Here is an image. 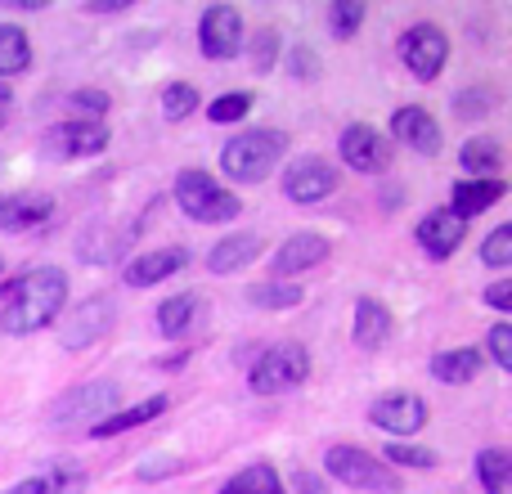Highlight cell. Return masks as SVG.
<instances>
[{
    "label": "cell",
    "mask_w": 512,
    "mask_h": 494,
    "mask_svg": "<svg viewBox=\"0 0 512 494\" xmlns=\"http://www.w3.org/2000/svg\"><path fill=\"white\" fill-rule=\"evenodd\" d=\"M90 14H113V9H126V0H90Z\"/></svg>",
    "instance_id": "f6af8a7d"
},
{
    "label": "cell",
    "mask_w": 512,
    "mask_h": 494,
    "mask_svg": "<svg viewBox=\"0 0 512 494\" xmlns=\"http://www.w3.org/2000/svg\"><path fill=\"white\" fill-rule=\"evenodd\" d=\"M198 45L207 59H234L243 50V14L234 5H212L198 23Z\"/></svg>",
    "instance_id": "8fae6325"
},
{
    "label": "cell",
    "mask_w": 512,
    "mask_h": 494,
    "mask_svg": "<svg viewBox=\"0 0 512 494\" xmlns=\"http://www.w3.org/2000/svg\"><path fill=\"white\" fill-rule=\"evenodd\" d=\"M45 486H50V494H77L81 486H86V472L72 468V463H54L50 477H45Z\"/></svg>",
    "instance_id": "e575fe53"
},
{
    "label": "cell",
    "mask_w": 512,
    "mask_h": 494,
    "mask_svg": "<svg viewBox=\"0 0 512 494\" xmlns=\"http://www.w3.org/2000/svg\"><path fill=\"white\" fill-rule=\"evenodd\" d=\"M283 153H288V135L274 131V126H265V131H243L239 140H230L221 149V171L230 180L256 185V180H265L279 167Z\"/></svg>",
    "instance_id": "7a4b0ae2"
},
{
    "label": "cell",
    "mask_w": 512,
    "mask_h": 494,
    "mask_svg": "<svg viewBox=\"0 0 512 494\" xmlns=\"http://www.w3.org/2000/svg\"><path fill=\"white\" fill-rule=\"evenodd\" d=\"M486 301H490L495 310H508V306H512V283H508V279H495V283L486 288Z\"/></svg>",
    "instance_id": "60d3db41"
},
{
    "label": "cell",
    "mask_w": 512,
    "mask_h": 494,
    "mask_svg": "<svg viewBox=\"0 0 512 494\" xmlns=\"http://www.w3.org/2000/svg\"><path fill=\"white\" fill-rule=\"evenodd\" d=\"M0 104H9V81H0Z\"/></svg>",
    "instance_id": "bcb514c9"
},
{
    "label": "cell",
    "mask_w": 512,
    "mask_h": 494,
    "mask_svg": "<svg viewBox=\"0 0 512 494\" xmlns=\"http://www.w3.org/2000/svg\"><path fill=\"white\" fill-rule=\"evenodd\" d=\"M256 256H261V234H230V239H221L207 252V270L234 274V270H243V265H252Z\"/></svg>",
    "instance_id": "ffe728a7"
},
{
    "label": "cell",
    "mask_w": 512,
    "mask_h": 494,
    "mask_svg": "<svg viewBox=\"0 0 512 494\" xmlns=\"http://www.w3.org/2000/svg\"><path fill=\"white\" fill-rule=\"evenodd\" d=\"M189 265V252L185 247H158V252H140L131 265L122 270V283L126 288H153V283L171 279Z\"/></svg>",
    "instance_id": "9a60e30c"
},
{
    "label": "cell",
    "mask_w": 512,
    "mask_h": 494,
    "mask_svg": "<svg viewBox=\"0 0 512 494\" xmlns=\"http://www.w3.org/2000/svg\"><path fill=\"white\" fill-rule=\"evenodd\" d=\"M117 405H122V391H117V382H86V387H72L63 391L59 400L50 405V423L59 427H72V423H104L108 414H117Z\"/></svg>",
    "instance_id": "8992f818"
},
{
    "label": "cell",
    "mask_w": 512,
    "mask_h": 494,
    "mask_svg": "<svg viewBox=\"0 0 512 494\" xmlns=\"http://www.w3.org/2000/svg\"><path fill=\"white\" fill-rule=\"evenodd\" d=\"M0 270H5V261H0Z\"/></svg>",
    "instance_id": "c3c4849f"
},
{
    "label": "cell",
    "mask_w": 512,
    "mask_h": 494,
    "mask_svg": "<svg viewBox=\"0 0 512 494\" xmlns=\"http://www.w3.org/2000/svg\"><path fill=\"white\" fill-rule=\"evenodd\" d=\"M113 324H117V301L90 297V301H81L68 315V324L59 328V342H63V351H86V346H95Z\"/></svg>",
    "instance_id": "ba28073f"
},
{
    "label": "cell",
    "mask_w": 512,
    "mask_h": 494,
    "mask_svg": "<svg viewBox=\"0 0 512 494\" xmlns=\"http://www.w3.org/2000/svg\"><path fill=\"white\" fill-rule=\"evenodd\" d=\"M274 59H279V32H274V27H265V32L252 41V68L256 72H270Z\"/></svg>",
    "instance_id": "d590c367"
},
{
    "label": "cell",
    "mask_w": 512,
    "mask_h": 494,
    "mask_svg": "<svg viewBox=\"0 0 512 494\" xmlns=\"http://www.w3.org/2000/svg\"><path fill=\"white\" fill-rule=\"evenodd\" d=\"M221 494H283V481L270 463H252V468H243L239 477L225 481Z\"/></svg>",
    "instance_id": "4316f807"
},
{
    "label": "cell",
    "mask_w": 512,
    "mask_h": 494,
    "mask_svg": "<svg viewBox=\"0 0 512 494\" xmlns=\"http://www.w3.org/2000/svg\"><path fill=\"white\" fill-rule=\"evenodd\" d=\"M248 301L261 310H292V306H301V288H288V283H256V288H248Z\"/></svg>",
    "instance_id": "f1b7e54d"
},
{
    "label": "cell",
    "mask_w": 512,
    "mask_h": 494,
    "mask_svg": "<svg viewBox=\"0 0 512 494\" xmlns=\"http://www.w3.org/2000/svg\"><path fill=\"white\" fill-rule=\"evenodd\" d=\"M454 108H459V117H486L490 108H495V95H490V90H463V95L454 99Z\"/></svg>",
    "instance_id": "8d00e7d4"
},
{
    "label": "cell",
    "mask_w": 512,
    "mask_h": 494,
    "mask_svg": "<svg viewBox=\"0 0 512 494\" xmlns=\"http://www.w3.org/2000/svg\"><path fill=\"white\" fill-rule=\"evenodd\" d=\"M176 203L185 216H194L198 225H221L234 221L243 212V203L225 185H216L207 171H180L176 176Z\"/></svg>",
    "instance_id": "3957f363"
},
{
    "label": "cell",
    "mask_w": 512,
    "mask_h": 494,
    "mask_svg": "<svg viewBox=\"0 0 512 494\" xmlns=\"http://www.w3.org/2000/svg\"><path fill=\"white\" fill-rule=\"evenodd\" d=\"M328 477H337L351 490H369V494H400V477L391 468H382L378 454L360 450V445H333L324 454Z\"/></svg>",
    "instance_id": "5b68a950"
},
{
    "label": "cell",
    "mask_w": 512,
    "mask_h": 494,
    "mask_svg": "<svg viewBox=\"0 0 512 494\" xmlns=\"http://www.w3.org/2000/svg\"><path fill=\"white\" fill-rule=\"evenodd\" d=\"M387 463H396V468L432 472L436 468V454L432 450H418V445H409V441H396V445H387Z\"/></svg>",
    "instance_id": "4dcf8cb0"
},
{
    "label": "cell",
    "mask_w": 512,
    "mask_h": 494,
    "mask_svg": "<svg viewBox=\"0 0 512 494\" xmlns=\"http://www.w3.org/2000/svg\"><path fill=\"white\" fill-rule=\"evenodd\" d=\"M72 104L86 108V113H95V117H104L108 108H113V99H108L104 90H77V95H72Z\"/></svg>",
    "instance_id": "f35d334b"
},
{
    "label": "cell",
    "mask_w": 512,
    "mask_h": 494,
    "mask_svg": "<svg viewBox=\"0 0 512 494\" xmlns=\"http://www.w3.org/2000/svg\"><path fill=\"white\" fill-rule=\"evenodd\" d=\"M292 486H297L301 494H324V481H319V477H306V472H297V477H292Z\"/></svg>",
    "instance_id": "ee69618b"
},
{
    "label": "cell",
    "mask_w": 512,
    "mask_h": 494,
    "mask_svg": "<svg viewBox=\"0 0 512 494\" xmlns=\"http://www.w3.org/2000/svg\"><path fill=\"white\" fill-rule=\"evenodd\" d=\"M167 405H171L167 396H153V400H140V405H131V409H117V414H108L104 423L90 427V436H99V441H108V436H122V432H131V427L153 423V418H158Z\"/></svg>",
    "instance_id": "7402d4cb"
},
{
    "label": "cell",
    "mask_w": 512,
    "mask_h": 494,
    "mask_svg": "<svg viewBox=\"0 0 512 494\" xmlns=\"http://www.w3.org/2000/svg\"><path fill=\"white\" fill-rule=\"evenodd\" d=\"M328 239L324 234H310V230H301V234H292V239H283V247L274 252V274H301V270H315V265H324L328 261Z\"/></svg>",
    "instance_id": "2e32d148"
},
{
    "label": "cell",
    "mask_w": 512,
    "mask_h": 494,
    "mask_svg": "<svg viewBox=\"0 0 512 494\" xmlns=\"http://www.w3.org/2000/svg\"><path fill=\"white\" fill-rule=\"evenodd\" d=\"M481 360L486 355L477 351V346H459V351H441L432 360V378L436 382H450V387H463V382H472L481 373Z\"/></svg>",
    "instance_id": "603a6c76"
},
{
    "label": "cell",
    "mask_w": 512,
    "mask_h": 494,
    "mask_svg": "<svg viewBox=\"0 0 512 494\" xmlns=\"http://www.w3.org/2000/svg\"><path fill=\"white\" fill-rule=\"evenodd\" d=\"M463 171H472L477 180H495L499 167H504V149H499V140H490V135H481V140H468L459 153Z\"/></svg>",
    "instance_id": "cb8c5ba5"
},
{
    "label": "cell",
    "mask_w": 512,
    "mask_h": 494,
    "mask_svg": "<svg viewBox=\"0 0 512 494\" xmlns=\"http://www.w3.org/2000/svg\"><path fill=\"white\" fill-rule=\"evenodd\" d=\"M194 310H198V301L189 297V292H180V297H167L158 306V328L167 337H185L189 333V319H194Z\"/></svg>",
    "instance_id": "83f0119b"
},
{
    "label": "cell",
    "mask_w": 512,
    "mask_h": 494,
    "mask_svg": "<svg viewBox=\"0 0 512 494\" xmlns=\"http://www.w3.org/2000/svg\"><path fill=\"white\" fill-rule=\"evenodd\" d=\"M68 301V274L59 265H41V270L23 274V279L9 283V297H5V315H0V328L14 337L36 333V328L54 324Z\"/></svg>",
    "instance_id": "6da1fadb"
},
{
    "label": "cell",
    "mask_w": 512,
    "mask_h": 494,
    "mask_svg": "<svg viewBox=\"0 0 512 494\" xmlns=\"http://www.w3.org/2000/svg\"><path fill=\"white\" fill-rule=\"evenodd\" d=\"M391 140L409 144V149L423 153V158H432V153H441V122H436L427 108L405 104L391 113Z\"/></svg>",
    "instance_id": "5bb4252c"
},
{
    "label": "cell",
    "mask_w": 512,
    "mask_h": 494,
    "mask_svg": "<svg viewBox=\"0 0 512 494\" xmlns=\"http://www.w3.org/2000/svg\"><path fill=\"white\" fill-rule=\"evenodd\" d=\"M463 234H468V221H459V216H450V212H427L423 221H418V243H423L427 256H436V261H445V256L463 243Z\"/></svg>",
    "instance_id": "e0dca14e"
},
{
    "label": "cell",
    "mask_w": 512,
    "mask_h": 494,
    "mask_svg": "<svg viewBox=\"0 0 512 494\" xmlns=\"http://www.w3.org/2000/svg\"><path fill=\"white\" fill-rule=\"evenodd\" d=\"M310 378V351L301 342H274L270 351H261V360L252 364L248 387L256 396H279V391H292Z\"/></svg>",
    "instance_id": "277c9868"
},
{
    "label": "cell",
    "mask_w": 512,
    "mask_h": 494,
    "mask_svg": "<svg viewBox=\"0 0 512 494\" xmlns=\"http://www.w3.org/2000/svg\"><path fill=\"white\" fill-rule=\"evenodd\" d=\"M490 360H495L499 369H512V324L490 328Z\"/></svg>",
    "instance_id": "74e56055"
},
{
    "label": "cell",
    "mask_w": 512,
    "mask_h": 494,
    "mask_svg": "<svg viewBox=\"0 0 512 494\" xmlns=\"http://www.w3.org/2000/svg\"><path fill=\"white\" fill-rule=\"evenodd\" d=\"M400 59H405V68L414 72L418 81H436V72L450 59V36L432 23L409 27V32L400 36Z\"/></svg>",
    "instance_id": "52a82bcc"
},
{
    "label": "cell",
    "mask_w": 512,
    "mask_h": 494,
    "mask_svg": "<svg viewBox=\"0 0 512 494\" xmlns=\"http://www.w3.org/2000/svg\"><path fill=\"white\" fill-rule=\"evenodd\" d=\"M387 337H391V310L373 297H360L355 301V346L360 351H378Z\"/></svg>",
    "instance_id": "44dd1931"
},
{
    "label": "cell",
    "mask_w": 512,
    "mask_h": 494,
    "mask_svg": "<svg viewBox=\"0 0 512 494\" xmlns=\"http://www.w3.org/2000/svg\"><path fill=\"white\" fill-rule=\"evenodd\" d=\"M481 261L495 265V270H504V265H512V225H499V230L490 234L486 243H481Z\"/></svg>",
    "instance_id": "836d02e7"
},
{
    "label": "cell",
    "mask_w": 512,
    "mask_h": 494,
    "mask_svg": "<svg viewBox=\"0 0 512 494\" xmlns=\"http://www.w3.org/2000/svg\"><path fill=\"white\" fill-rule=\"evenodd\" d=\"M342 162L351 171H360V176H378V171H387L391 167V144L382 140L378 131H373L369 122H351L342 131Z\"/></svg>",
    "instance_id": "9c48e42d"
},
{
    "label": "cell",
    "mask_w": 512,
    "mask_h": 494,
    "mask_svg": "<svg viewBox=\"0 0 512 494\" xmlns=\"http://www.w3.org/2000/svg\"><path fill=\"white\" fill-rule=\"evenodd\" d=\"M337 189V171L333 162L315 158V153H306V158H297L288 171H283V194L292 198V203H324L328 194Z\"/></svg>",
    "instance_id": "30bf717a"
},
{
    "label": "cell",
    "mask_w": 512,
    "mask_h": 494,
    "mask_svg": "<svg viewBox=\"0 0 512 494\" xmlns=\"http://www.w3.org/2000/svg\"><path fill=\"white\" fill-rule=\"evenodd\" d=\"M180 463L176 459H144V468H140V481H153V477H171Z\"/></svg>",
    "instance_id": "b9f144b4"
},
{
    "label": "cell",
    "mask_w": 512,
    "mask_h": 494,
    "mask_svg": "<svg viewBox=\"0 0 512 494\" xmlns=\"http://www.w3.org/2000/svg\"><path fill=\"white\" fill-rule=\"evenodd\" d=\"M194 108H198V90L189 86V81H171V86L162 90V117H167V122H185Z\"/></svg>",
    "instance_id": "f546056e"
},
{
    "label": "cell",
    "mask_w": 512,
    "mask_h": 494,
    "mask_svg": "<svg viewBox=\"0 0 512 494\" xmlns=\"http://www.w3.org/2000/svg\"><path fill=\"white\" fill-rule=\"evenodd\" d=\"M27 63H32V41H27V32L0 23V81L14 77V72H27Z\"/></svg>",
    "instance_id": "d4e9b609"
},
{
    "label": "cell",
    "mask_w": 512,
    "mask_h": 494,
    "mask_svg": "<svg viewBox=\"0 0 512 494\" xmlns=\"http://www.w3.org/2000/svg\"><path fill=\"white\" fill-rule=\"evenodd\" d=\"M9 122V108H0V126H5Z\"/></svg>",
    "instance_id": "7dc6e473"
},
{
    "label": "cell",
    "mask_w": 512,
    "mask_h": 494,
    "mask_svg": "<svg viewBox=\"0 0 512 494\" xmlns=\"http://www.w3.org/2000/svg\"><path fill=\"white\" fill-rule=\"evenodd\" d=\"M248 108H252V95L248 90H234V95H221L212 108H207V117H212L216 126H225V122H239V117H248Z\"/></svg>",
    "instance_id": "1f68e13d"
},
{
    "label": "cell",
    "mask_w": 512,
    "mask_h": 494,
    "mask_svg": "<svg viewBox=\"0 0 512 494\" xmlns=\"http://www.w3.org/2000/svg\"><path fill=\"white\" fill-rule=\"evenodd\" d=\"M288 68H292V77H306V81H310V77L319 72V59L306 50V45H297V50L288 54Z\"/></svg>",
    "instance_id": "ab89813d"
},
{
    "label": "cell",
    "mask_w": 512,
    "mask_h": 494,
    "mask_svg": "<svg viewBox=\"0 0 512 494\" xmlns=\"http://www.w3.org/2000/svg\"><path fill=\"white\" fill-rule=\"evenodd\" d=\"M5 494H50V486H45V477H27V481H18V486L5 490Z\"/></svg>",
    "instance_id": "7bdbcfd3"
},
{
    "label": "cell",
    "mask_w": 512,
    "mask_h": 494,
    "mask_svg": "<svg viewBox=\"0 0 512 494\" xmlns=\"http://www.w3.org/2000/svg\"><path fill=\"white\" fill-rule=\"evenodd\" d=\"M369 423L382 427V432L414 436L427 427V405L414 396V391H391V396H382L369 405Z\"/></svg>",
    "instance_id": "4fadbf2b"
},
{
    "label": "cell",
    "mask_w": 512,
    "mask_h": 494,
    "mask_svg": "<svg viewBox=\"0 0 512 494\" xmlns=\"http://www.w3.org/2000/svg\"><path fill=\"white\" fill-rule=\"evenodd\" d=\"M108 149L104 122H59L45 131V153L50 158H95Z\"/></svg>",
    "instance_id": "7c38bea8"
},
{
    "label": "cell",
    "mask_w": 512,
    "mask_h": 494,
    "mask_svg": "<svg viewBox=\"0 0 512 494\" xmlns=\"http://www.w3.org/2000/svg\"><path fill=\"white\" fill-rule=\"evenodd\" d=\"M364 14H369V9H364L360 0H337L333 14H328V27H333V36H355V27L364 23Z\"/></svg>",
    "instance_id": "d6a6232c"
},
{
    "label": "cell",
    "mask_w": 512,
    "mask_h": 494,
    "mask_svg": "<svg viewBox=\"0 0 512 494\" xmlns=\"http://www.w3.org/2000/svg\"><path fill=\"white\" fill-rule=\"evenodd\" d=\"M50 212H54L50 194H9V198H0V230H9V234L32 230Z\"/></svg>",
    "instance_id": "ac0fdd59"
},
{
    "label": "cell",
    "mask_w": 512,
    "mask_h": 494,
    "mask_svg": "<svg viewBox=\"0 0 512 494\" xmlns=\"http://www.w3.org/2000/svg\"><path fill=\"white\" fill-rule=\"evenodd\" d=\"M504 194H508L504 180H459V185H454V198H450V216H459V221L481 216L486 207H495Z\"/></svg>",
    "instance_id": "d6986e66"
},
{
    "label": "cell",
    "mask_w": 512,
    "mask_h": 494,
    "mask_svg": "<svg viewBox=\"0 0 512 494\" xmlns=\"http://www.w3.org/2000/svg\"><path fill=\"white\" fill-rule=\"evenodd\" d=\"M477 477H481V486H486V494H512V454L508 450H481Z\"/></svg>",
    "instance_id": "484cf974"
}]
</instances>
